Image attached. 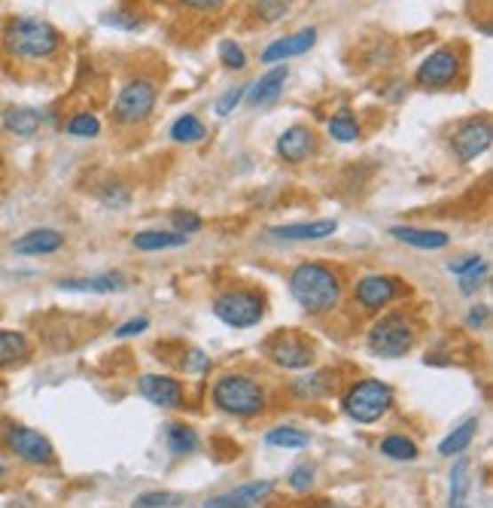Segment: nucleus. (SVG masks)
Wrapping results in <instances>:
<instances>
[{
	"label": "nucleus",
	"instance_id": "f257e3e1",
	"mask_svg": "<svg viewBox=\"0 0 493 508\" xmlns=\"http://www.w3.org/2000/svg\"><path fill=\"white\" fill-rule=\"evenodd\" d=\"M290 296L308 317H326L338 311L345 298V277L335 265L302 262L290 271Z\"/></svg>",
	"mask_w": 493,
	"mask_h": 508
},
{
	"label": "nucleus",
	"instance_id": "f03ea898",
	"mask_svg": "<svg viewBox=\"0 0 493 508\" xmlns=\"http://www.w3.org/2000/svg\"><path fill=\"white\" fill-rule=\"evenodd\" d=\"M64 34L37 16H12L4 25V49L16 61H49L61 52Z\"/></svg>",
	"mask_w": 493,
	"mask_h": 508
},
{
	"label": "nucleus",
	"instance_id": "7ed1b4c3",
	"mask_svg": "<svg viewBox=\"0 0 493 508\" xmlns=\"http://www.w3.org/2000/svg\"><path fill=\"white\" fill-rule=\"evenodd\" d=\"M211 399L223 414H228V417H241V420L259 417L268 405L262 384L250 375H238V371L219 377L211 390Z\"/></svg>",
	"mask_w": 493,
	"mask_h": 508
},
{
	"label": "nucleus",
	"instance_id": "20e7f679",
	"mask_svg": "<svg viewBox=\"0 0 493 508\" xmlns=\"http://www.w3.org/2000/svg\"><path fill=\"white\" fill-rule=\"evenodd\" d=\"M414 345H417V323L409 314H384L381 320H375L366 335V347L378 360H402L409 356Z\"/></svg>",
	"mask_w": 493,
	"mask_h": 508
},
{
	"label": "nucleus",
	"instance_id": "39448f33",
	"mask_svg": "<svg viewBox=\"0 0 493 508\" xmlns=\"http://www.w3.org/2000/svg\"><path fill=\"white\" fill-rule=\"evenodd\" d=\"M466 76V49L463 46H439L426 55L414 70V85L420 91H448Z\"/></svg>",
	"mask_w": 493,
	"mask_h": 508
},
{
	"label": "nucleus",
	"instance_id": "423d86ee",
	"mask_svg": "<svg viewBox=\"0 0 493 508\" xmlns=\"http://www.w3.org/2000/svg\"><path fill=\"white\" fill-rule=\"evenodd\" d=\"M266 292L250 290V286H235L213 298V317L228 329H253L266 320Z\"/></svg>",
	"mask_w": 493,
	"mask_h": 508
},
{
	"label": "nucleus",
	"instance_id": "0eeeda50",
	"mask_svg": "<svg viewBox=\"0 0 493 508\" xmlns=\"http://www.w3.org/2000/svg\"><path fill=\"white\" fill-rule=\"evenodd\" d=\"M341 408L354 424H378L381 417H387L393 408V390L390 384L378 381V377H362V381L350 384V390L341 399Z\"/></svg>",
	"mask_w": 493,
	"mask_h": 508
},
{
	"label": "nucleus",
	"instance_id": "6e6552de",
	"mask_svg": "<svg viewBox=\"0 0 493 508\" xmlns=\"http://www.w3.org/2000/svg\"><path fill=\"white\" fill-rule=\"evenodd\" d=\"M155 104H159V89H155L153 80H147V76L128 80L119 89V98L113 101V123L123 128L144 125L153 116Z\"/></svg>",
	"mask_w": 493,
	"mask_h": 508
},
{
	"label": "nucleus",
	"instance_id": "1a4fd4ad",
	"mask_svg": "<svg viewBox=\"0 0 493 508\" xmlns=\"http://www.w3.org/2000/svg\"><path fill=\"white\" fill-rule=\"evenodd\" d=\"M262 353L268 356V362H274L277 369H287V371L311 369L314 360H317L314 341H308L302 332H296V329H281V332L266 338Z\"/></svg>",
	"mask_w": 493,
	"mask_h": 508
},
{
	"label": "nucleus",
	"instance_id": "9d476101",
	"mask_svg": "<svg viewBox=\"0 0 493 508\" xmlns=\"http://www.w3.org/2000/svg\"><path fill=\"white\" fill-rule=\"evenodd\" d=\"M405 283L393 274H366L354 283V302L366 314H381L396 298H402Z\"/></svg>",
	"mask_w": 493,
	"mask_h": 508
},
{
	"label": "nucleus",
	"instance_id": "9b49d317",
	"mask_svg": "<svg viewBox=\"0 0 493 508\" xmlns=\"http://www.w3.org/2000/svg\"><path fill=\"white\" fill-rule=\"evenodd\" d=\"M6 450L16 460L28 463V466H52L55 448L43 433L31 426H10L6 429Z\"/></svg>",
	"mask_w": 493,
	"mask_h": 508
},
{
	"label": "nucleus",
	"instance_id": "f8f14e48",
	"mask_svg": "<svg viewBox=\"0 0 493 508\" xmlns=\"http://www.w3.org/2000/svg\"><path fill=\"white\" fill-rule=\"evenodd\" d=\"M490 140H493L490 116L463 119V123L451 131V149H454L457 162H463V164L475 162L478 155L488 153V149H490Z\"/></svg>",
	"mask_w": 493,
	"mask_h": 508
},
{
	"label": "nucleus",
	"instance_id": "ddd939ff",
	"mask_svg": "<svg viewBox=\"0 0 493 508\" xmlns=\"http://www.w3.org/2000/svg\"><path fill=\"white\" fill-rule=\"evenodd\" d=\"M138 390L149 405L168 408V411H177V408H183L186 402L183 384L171 375H144L138 381Z\"/></svg>",
	"mask_w": 493,
	"mask_h": 508
},
{
	"label": "nucleus",
	"instance_id": "4468645a",
	"mask_svg": "<svg viewBox=\"0 0 493 508\" xmlns=\"http://www.w3.org/2000/svg\"><path fill=\"white\" fill-rule=\"evenodd\" d=\"M317 149H320V140H317V134H314V128H308V125H292L277 138V155H281V162H287V164L308 162L317 155Z\"/></svg>",
	"mask_w": 493,
	"mask_h": 508
},
{
	"label": "nucleus",
	"instance_id": "2eb2a0df",
	"mask_svg": "<svg viewBox=\"0 0 493 508\" xmlns=\"http://www.w3.org/2000/svg\"><path fill=\"white\" fill-rule=\"evenodd\" d=\"M314 43H317V28H302V31L290 34V37L268 43V46L262 49L259 61L262 64H281V61L298 59V55H305L308 49H314Z\"/></svg>",
	"mask_w": 493,
	"mask_h": 508
},
{
	"label": "nucleus",
	"instance_id": "dca6fc26",
	"mask_svg": "<svg viewBox=\"0 0 493 508\" xmlns=\"http://www.w3.org/2000/svg\"><path fill=\"white\" fill-rule=\"evenodd\" d=\"M290 80V67L287 61L274 64L271 70L259 76L253 85H247V104L250 107H266V104H274L277 98L283 95V85Z\"/></svg>",
	"mask_w": 493,
	"mask_h": 508
},
{
	"label": "nucleus",
	"instance_id": "f3484780",
	"mask_svg": "<svg viewBox=\"0 0 493 508\" xmlns=\"http://www.w3.org/2000/svg\"><path fill=\"white\" fill-rule=\"evenodd\" d=\"M274 490V481H250V484H241V488L223 493V496H213L207 499V508H253V505H262L266 499L271 496Z\"/></svg>",
	"mask_w": 493,
	"mask_h": 508
},
{
	"label": "nucleus",
	"instance_id": "a211bd4d",
	"mask_svg": "<svg viewBox=\"0 0 493 508\" xmlns=\"http://www.w3.org/2000/svg\"><path fill=\"white\" fill-rule=\"evenodd\" d=\"M61 247H64V234L55 232V228H34V232L12 241V253L19 256H49Z\"/></svg>",
	"mask_w": 493,
	"mask_h": 508
},
{
	"label": "nucleus",
	"instance_id": "6ab92c4d",
	"mask_svg": "<svg viewBox=\"0 0 493 508\" xmlns=\"http://www.w3.org/2000/svg\"><path fill=\"white\" fill-rule=\"evenodd\" d=\"M59 290H64V292H89V296H110V292L128 290V281L123 274L68 277V281H59Z\"/></svg>",
	"mask_w": 493,
	"mask_h": 508
},
{
	"label": "nucleus",
	"instance_id": "aec40b11",
	"mask_svg": "<svg viewBox=\"0 0 493 508\" xmlns=\"http://www.w3.org/2000/svg\"><path fill=\"white\" fill-rule=\"evenodd\" d=\"M338 232L335 219H317V223H292V226H277L271 228V238L277 241H326Z\"/></svg>",
	"mask_w": 493,
	"mask_h": 508
},
{
	"label": "nucleus",
	"instance_id": "412c9836",
	"mask_svg": "<svg viewBox=\"0 0 493 508\" xmlns=\"http://www.w3.org/2000/svg\"><path fill=\"white\" fill-rule=\"evenodd\" d=\"M390 234L396 241L409 247H417V250H445L451 244V234L448 232H439V228H414V226H393Z\"/></svg>",
	"mask_w": 493,
	"mask_h": 508
},
{
	"label": "nucleus",
	"instance_id": "4be33fe9",
	"mask_svg": "<svg viewBox=\"0 0 493 508\" xmlns=\"http://www.w3.org/2000/svg\"><path fill=\"white\" fill-rule=\"evenodd\" d=\"M31 360V341L16 329H0V369H19Z\"/></svg>",
	"mask_w": 493,
	"mask_h": 508
},
{
	"label": "nucleus",
	"instance_id": "5701e85b",
	"mask_svg": "<svg viewBox=\"0 0 493 508\" xmlns=\"http://www.w3.org/2000/svg\"><path fill=\"white\" fill-rule=\"evenodd\" d=\"M134 250L140 253H159V250H177V247H186L189 244V234L183 232H159V228H149V232H138L131 238Z\"/></svg>",
	"mask_w": 493,
	"mask_h": 508
},
{
	"label": "nucleus",
	"instance_id": "b1692460",
	"mask_svg": "<svg viewBox=\"0 0 493 508\" xmlns=\"http://www.w3.org/2000/svg\"><path fill=\"white\" fill-rule=\"evenodd\" d=\"M40 113L31 110V107H10L4 113V128L16 138H34L40 131Z\"/></svg>",
	"mask_w": 493,
	"mask_h": 508
},
{
	"label": "nucleus",
	"instance_id": "393cba45",
	"mask_svg": "<svg viewBox=\"0 0 493 508\" xmlns=\"http://www.w3.org/2000/svg\"><path fill=\"white\" fill-rule=\"evenodd\" d=\"M164 445H168V450L174 456H189V454H195L202 441H198V433L192 426L168 424V426H164Z\"/></svg>",
	"mask_w": 493,
	"mask_h": 508
},
{
	"label": "nucleus",
	"instance_id": "a878e982",
	"mask_svg": "<svg viewBox=\"0 0 493 508\" xmlns=\"http://www.w3.org/2000/svg\"><path fill=\"white\" fill-rule=\"evenodd\" d=\"M329 138H335L338 143H354L362 138V128L356 123L354 110H347V107H341L338 113H335L332 119H329Z\"/></svg>",
	"mask_w": 493,
	"mask_h": 508
},
{
	"label": "nucleus",
	"instance_id": "bb28decb",
	"mask_svg": "<svg viewBox=\"0 0 493 508\" xmlns=\"http://www.w3.org/2000/svg\"><path fill=\"white\" fill-rule=\"evenodd\" d=\"M204 138H207V128L195 113H183V116L171 125V140L174 143H186V147H192V143H202Z\"/></svg>",
	"mask_w": 493,
	"mask_h": 508
},
{
	"label": "nucleus",
	"instance_id": "cd10ccee",
	"mask_svg": "<svg viewBox=\"0 0 493 508\" xmlns=\"http://www.w3.org/2000/svg\"><path fill=\"white\" fill-rule=\"evenodd\" d=\"M475 433H478V417H469L466 424H460L451 435H448L445 441H441V445H439V454H441V456H457V454H463V450H466V448L475 441Z\"/></svg>",
	"mask_w": 493,
	"mask_h": 508
},
{
	"label": "nucleus",
	"instance_id": "c85d7f7f",
	"mask_svg": "<svg viewBox=\"0 0 493 508\" xmlns=\"http://www.w3.org/2000/svg\"><path fill=\"white\" fill-rule=\"evenodd\" d=\"M266 445H268V448L302 450V448L311 445V435L305 433V429H296V426H274V429H268Z\"/></svg>",
	"mask_w": 493,
	"mask_h": 508
},
{
	"label": "nucleus",
	"instance_id": "c756f323",
	"mask_svg": "<svg viewBox=\"0 0 493 508\" xmlns=\"http://www.w3.org/2000/svg\"><path fill=\"white\" fill-rule=\"evenodd\" d=\"M378 450H381L387 460H396V463H414L417 460V445H414L411 439H405V435H399V433H393L387 435V439L378 445Z\"/></svg>",
	"mask_w": 493,
	"mask_h": 508
},
{
	"label": "nucleus",
	"instance_id": "7c9ffc66",
	"mask_svg": "<svg viewBox=\"0 0 493 508\" xmlns=\"http://www.w3.org/2000/svg\"><path fill=\"white\" fill-rule=\"evenodd\" d=\"M335 386V375L332 371H317V375H308V377H302V381H296V396H302V399H320V396H326L329 390Z\"/></svg>",
	"mask_w": 493,
	"mask_h": 508
},
{
	"label": "nucleus",
	"instance_id": "2f4dec72",
	"mask_svg": "<svg viewBox=\"0 0 493 508\" xmlns=\"http://www.w3.org/2000/svg\"><path fill=\"white\" fill-rule=\"evenodd\" d=\"M64 131L70 134V138H83V140H91L101 134V123H98L95 113L83 110V113H74V116L68 119V125H64Z\"/></svg>",
	"mask_w": 493,
	"mask_h": 508
},
{
	"label": "nucleus",
	"instance_id": "473e14b6",
	"mask_svg": "<svg viewBox=\"0 0 493 508\" xmlns=\"http://www.w3.org/2000/svg\"><path fill=\"white\" fill-rule=\"evenodd\" d=\"M292 4L296 0H256L253 4V16L262 21V25H274V21L287 19Z\"/></svg>",
	"mask_w": 493,
	"mask_h": 508
},
{
	"label": "nucleus",
	"instance_id": "72a5a7b5",
	"mask_svg": "<svg viewBox=\"0 0 493 508\" xmlns=\"http://www.w3.org/2000/svg\"><path fill=\"white\" fill-rule=\"evenodd\" d=\"M219 64L228 70H244L247 67V52H244V46H241L238 40H219Z\"/></svg>",
	"mask_w": 493,
	"mask_h": 508
},
{
	"label": "nucleus",
	"instance_id": "f704fd0d",
	"mask_svg": "<svg viewBox=\"0 0 493 508\" xmlns=\"http://www.w3.org/2000/svg\"><path fill=\"white\" fill-rule=\"evenodd\" d=\"M469 493V460H457L451 469V505H463Z\"/></svg>",
	"mask_w": 493,
	"mask_h": 508
},
{
	"label": "nucleus",
	"instance_id": "c9c22d12",
	"mask_svg": "<svg viewBox=\"0 0 493 508\" xmlns=\"http://www.w3.org/2000/svg\"><path fill=\"white\" fill-rule=\"evenodd\" d=\"M202 217H198L195 210H174L171 213V228H174V232H183V234H195V232H202Z\"/></svg>",
	"mask_w": 493,
	"mask_h": 508
},
{
	"label": "nucleus",
	"instance_id": "e433bc0d",
	"mask_svg": "<svg viewBox=\"0 0 493 508\" xmlns=\"http://www.w3.org/2000/svg\"><path fill=\"white\" fill-rule=\"evenodd\" d=\"M244 98H247V85H235V89L223 91V95L217 98V107H213V110H217V116H232Z\"/></svg>",
	"mask_w": 493,
	"mask_h": 508
},
{
	"label": "nucleus",
	"instance_id": "4c0bfd02",
	"mask_svg": "<svg viewBox=\"0 0 493 508\" xmlns=\"http://www.w3.org/2000/svg\"><path fill=\"white\" fill-rule=\"evenodd\" d=\"M104 25L123 28V31H140V28H144V19H140V12H134V10H116V12H107Z\"/></svg>",
	"mask_w": 493,
	"mask_h": 508
},
{
	"label": "nucleus",
	"instance_id": "58836bf2",
	"mask_svg": "<svg viewBox=\"0 0 493 508\" xmlns=\"http://www.w3.org/2000/svg\"><path fill=\"white\" fill-rule=\"evenodd\" d=\"M101 202L107 207H113V210H123V207L131 204V192H128L125 186H119V183H110V186H104Z\"/></svg>",
	"mask_w": 493,
	"mask_h": 508
},
{
	"label": "nucleus",
	"instance_id": "ea45409f",
	"mask_svg": "<svg viewBox=\"0 0 493 508\" xmlns=\"http://www.w3.org/2000/svg\"><path fill=\"white\" fill-rule=\"evenodd\" d=\"M484 277H488V262L475 265L473 271L460 274V292H463V296H473L475 290H481V286H484Z\"/></svg>",
	"mask_w": 493,
	"mask_h": 508
},
{
	"label": "nucleus",
	"instance_id": "a19ab883",
	"mask_svg": "<svg viewBox=\"0 0 493 508\" xmlns=\"http://www.w3.org/2000/svg\"><path fill=\"white\" fill-rule=\"evenodd\" d=\"M134 505H138V508H171V505H177V496H174V493H164V490L140 493V496L134 499Z\"/></svg>",
	"mask_w": 493,
	"mask_h": 508
},
{
	"label": "nucleus",
	"instance_id": "79ce46f5",
	"mask_svg": "<svg viewBox=\"0 0 493 508\" xmlns=\"http://www.w3.org/2000/svg\"><path fill=\"white\" fill-rule=\"evenodd\" d=\"M287 484L296 493H308L314 488V469L311 466H296L290 472V478H287Z\"/></svg>",
	"mask_w": 493,
	"mask_h": 508
},
{
	"label": "nucleus",
	"instance_id": "37998d69",
	"mask_svg": "<svg viewBox=\"0 0 493 508\" xmlns=\"http://www.w3.org/2000/svg\"><path fill=\"white\" fill-rule=\"evenodd\" d=\"M149 329V320L147 317H138V320H128V323H123L116 329V338H134V335H140V332H147Z\"/></svg>",
	"mask_w": 493,
	"mask_h": 508
},
{
	"label": "nucleus",
	"instance_id": "c03bdc74",
	"mask_svg": "<svg viewBox=\"0 0 493 508\" xmlns=\"http://www.w3.org/2000/svg\"><path fill=\"white\" fill-rule=\"evenodd\" d=\"M484 259L481 256H460V259H454V262H448V271H451V274H466V271H473L475 265H481Z\"/></svg>",
	"mask_w": 493,
	"mask_h": 508
},
{
	"label": "nucleus",
	"instance_id": "a18cd8bd",
	"mask_svg": "<svg viewBox=\"0 0 493 508\" xmlns=\"http://www.w3.org/2000/svg\"><path fill=\"white\" fill-rule=\"evenodd\" d=\"M180 4L186 10H195V12H219L226 0H180Z\"/></svg>",
	"mask_w": 493,
	"mask_h": 508
},
{
	"label": "nucleus",
	"instance_id": "49530a36",
	"mask_svg": "<svg viewBox=\"0 0 493 508\" xmlns=\"http://www.w3.org/2000/svg\"><path fill=\"white\" fill-rule=\"evenodd\" d=\"M469 329H481L484 323H488V305H475L473 311H469Z\"/></svg>",
	"mask_w": 493,
	"mask_h": 508
},
{
	"label": "nucleus",
	"instance_id": "de8ad7c7",
	"mask_svg": "<svg viewBox=\"0 0 493 508\" xmlns=\"http://www.w3.org/2000/svg\"><path fill=\"white\" fill-rule=\"evenodd\" d=\"M6 478H10V463H6V456L0 454V484H4Z\"/></svg>",
	"mask_w": 493,
	"mask_h": 508
}]
</instances>
